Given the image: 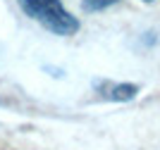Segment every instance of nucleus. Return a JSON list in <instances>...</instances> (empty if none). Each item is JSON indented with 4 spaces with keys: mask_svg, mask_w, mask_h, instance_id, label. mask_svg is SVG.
<instances>
[{
    "mask_svg": "<svg viewBox=\"0 0 160 150\" xmlns=\"http://www.w3.org/2000/svg\"><path fill=\"white\" fill-rule=\"evenodd\" d=\"M103 98L115 100V103H127V100L136 98L139 93V86L136 84H110V81H100L98 84Z\"/></svg>",
    "mask_w": 160,
    "mask_h": 150,
    "instance_id": "2",
    "label": "nucleus"
},
{
    "mask_svg": "<svg viewBox=\"0 0 160 150\" xmlns=\"http://www.w3.org/2000/svg\"><path fill=\"white\" fill-rule=\"evenodd\" d=\"M141 2H153V0H141Z\"/></svg>",
    "mask_w": 160,
    "mask_h": 150,
    "instance_id": "4",
    "label": "nucleus"
},
{
    "mask_svg": "<svg viewBox=\"0 0 160 150\" xmlns=\"http://www.w3.org/2000/svg\"><path fill=\"white\" fill-rule=\"evenodd\" d=\"M17 2L27 17L38 22L55 36H74L81 26L79 19L62 5V0H17Z\"/></svg>",
    "mask_w": 160,
    "mask_h": 150,
    "instance_id": "1",
    "label": "nucleus"
},
{
    "mask_svg": "<svg viewBox=\"0 0 160 150\" xmlns=\"http://www.w3.org/2000/svg\"><path fill=\"white\" fill-rule=\"evenodd\" d=\"M117 2L120 0H81V7H84V12H100V10L117 5Z\"/></svg>",
    "mask_w": 160,
    "mask_h": 150,
    "instance_id": "3",
    "label": "nucleus"
}]
</instances>
